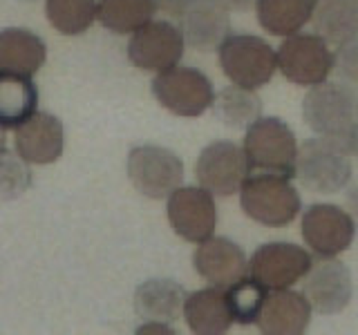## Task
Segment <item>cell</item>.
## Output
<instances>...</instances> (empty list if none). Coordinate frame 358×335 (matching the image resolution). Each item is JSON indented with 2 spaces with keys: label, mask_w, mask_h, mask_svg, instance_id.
<instances>
[{
  "label": "cell",
  "mask_w": 358,
  "mask_h": 335,
  "mask_svg": "<svg viewBox=\"0 0 358 335\" xmlns=\"http://www.w3.org/2000/svg\"><path fill=\"white\" fill-rule=\"evenodd\" d=\"M224 76L244 89H260L278 70V52L253 34H229L217 47Z\"/></svg>",
  "instance_id": "277c9868"
},
{
  "label": "cell",
  "mask_w": 358,
  "mask_h": 335,
  "mask_svg": "<svg viewBox=\"0 0 358 335\" xmlns=\"http://www.w3.org/2000/svg\"><path fill=\"white\" fill-rule=\"evenodd\" d=\"M251 174L244 150L233 141H213L199 152L195 177L201 188L217 197L240 193L244 179Z\"/></svg>",
  "instance_id": "7c38bea8"
},
{
  "label": "cell",
  "mask_w": 358,
  "mask_h": 335,
  "mask_svg": "<svg viewBox=\"0 0 358 335\" xmlns=\"http://www.w3.org/2000/svg\"><path fill=\"white\" fill-rule=\"evenodd\" d=\"M128 177L143 197L168 199L184 184V163L162 145H137L128 154Z\"/></svg>",
  "instance_id": "ba28073f"
},
{
  "label": "cell",
  "mask_w": 358,
  "mask_h": 335,
  "mask_svg": "<svg viewBox=\"0 0 358 335\" xmlns=\"http://www.w3.org/2000/svg\"><path fill=\"white\" fill-rule=\"evenodd\" d=\"M227 290V302L231 308L233 322L242 324V327H249V324L257 322V315H260L262 304L268 295V288H264L260 282L249 277L238 279L235 284L224 288Z\"/></svg>",
  "instance_id": "83f0119b"
},
{
  "label": "cell",
  "mask_w": 358,
  "mask_h": 335,
  "mask_svg": "<svg viewBox=\"0 0 358 335\" xmlns=\"http://www.w3.org/2000/svg\"><path fill=\"white\" fill-rule=\"evenodd\" d=\"M168 221L173 230L186 241H204L215 234L217 208L213 193L201 186H179L168 197Z\"/></svg>",
  "instance_id": "4fadbf2b"
},
{
  "label": "cell",
  "mask_w": 358,
  "mask_h": 335,
  "mask_svg": "<svg viewBox=\"0 0 358 335\" xmlns=\"http://www.w3.org/2000/svg\"><path fill=\"white\" fill-rule=\"evenodd\" d=\"M159 11L157 0H99L96 18L115 34H134Z\"/></svg>",
  "instance_id": "d4e9b609"
},
{
  "label": "cell",
  "mask_w": 358,
  "mask_h": 335,
  "mask_svg": "<svg viewBox=\"0 0 358 335\" xmlns=\"http://www.w3.org/2000/svg\"><path fill=\"white\" fill-rule=\"evenodd\" d=\"M302 293L309 299L311 308L318 315H336L350 306L354 295V282L347 264L336 257H324L322 262L311 266L305 275Z\"/></svg>",
  "instance_id": "5bb4252c"
},
{
  "label": "cell",
  "mask_w": 358,
  "mask_h": 335,
  "mask_svg": "<svg viewBox=\"0 0 358 335\" xmlns=\"http://www.w3.org/2000/svg\"><path fill=\"white\" fill-rule=\"evenodd\" d=\"M184 318L188 329L197 335H222L231 331L233 315L227 302V290L208 286L186 295Z\"/></svg>",
  "instance_id": "ffe728a7"
},
{
  "label": "cell",
  "mask_w": 358,
  "mask_h": 335,
  "mask_svg": "<svg viewBox=\"0 0 358 335\" xmlns=\"http://www.w3.org/2000/svg\"><path fill=\"white\" fill-rule=\"evenodd\" d=\"M193 266L201 279L210 286L227 288L249 273V260L240 244L229 237H208L199 241L193 255Z\"/></svg>",
  "instance_id": "2e32d148"
},
{
  "label": "cell",
  "mask_w": 358,
  "mask_h": 335,
  "mask_svg": "<svg viewBox=\"0 0 358 335\" xmlns=\"http://www.w3.org/2000/svg\"><path fill=\"white\" fill-rule=\"evenodd\" d=\"M347 154H350V159H356L358 161V130H356V134L352 137L350 145H347Z\"/></svg>",
  "instance_id": "836d02e7"
},
{
  "label": "cell",
  "mask_w": 358,
  "mask_h": 335,
  "mask_svg": "<svg viewBox=\"0 0 358 335\" xmlns=\"http://www.w3.org/2000/svg\"><path fill=\"white\" fill-rule=\"evenodd\" d=\"M222 0H188L177 22L186 45L195 52H213L231 34V14Z\"/></svg>",
  "instance_id": "9a60e30c"
},
{
  "label": "cell",
  "mask_w": 358,
  "mask_h": 335,
  "mask_svg": "<svg viewBox=\"0 0 358 335\" xmlns=\"http://www.w3.org/2000/svg\"><path fill=\"white\" fill-rule=\"evenodd\" d=\"M300 232L311 255L338 257L354 244L356 217L334 204H311L302 212Z\"/></svg>",
  "instance_id": "9c48e42d"
},
{
  "label": "cell",
  "mask_w": 358,
  "mask_h": 335,
  "mask_svg": "<svg viewBox=\"0 0 358 335\" xmlns=\"http://www.w3.org/2000/svg\"><path fill=\"white\" fill-rule=\"evenodd\" d=\"M186 3H188V0H157V5H159V9L166 11V14L171 16V18H175V20H177L179 11L184 9Z\"/></svg>",
  "instance_id": "1f68e13d"
},
{
  "label": "cell",
  "mask_w": 358,
  "mask_h": 335,
  "mask_svg": "<svg viewBox=\"0 0 358 335\" xmlns=\"http://www.w3.org/2000/svg\"><path fill=\"white\" fill-rule=\"evenodd\" d=\"M48 59V47L38 34L22 27L0 31V70L14 74H36Z\"/></svg>",
  "instance_id": "44dd1931"
},
{
  "label": "cell",
  "mask_w": 358,
  "mask_h": 335,
  "mask_svg": "<svg viewBox=\"0 0 358 335\" xmlns=\"http://www.w3.org/2000/svg\"><path fill=\"white\" fill-rule=\"evenodd\" d=\"M222 3L227 5L229 9L240 11V14H244V11L255 9V3H257V0H222Z\"/></svg>",
  "instance_id": "d6a6232c"
},
{
  "label": "cell",
  "mask_w": 358,
  "mask_h": 335,
  "mask_svg": "<svg viewBox=\"0 0 358 335\" xmlns=\"http://www.w3.org/2000/svg\"><path fill=\"white\" fill-rule=\"evenodd\" d=\"M65 145V132L59 117L50 112H34V114L16 128V154L27 163L48 165L61 159Z\"/></svg>",
  "instance_id": "e0dca14e"
},
{
  "label": "cell",
  "mask_w": 358,
  "mask_h": 335,
  "mask_svg": "<svg viewBox=\"0 0 358 335\" xmlns=\"http://www.w3.org/2000/svg\"><path fill=\"white\" fill-rule=\"evenodd\" d=\"M334 70L345 85H350L352 89L358 92V38L338 47V52H336Z\"/></svg>",
  "instance_id": "f546056e"
},
{
  "label": "cell",
  "mask_w": 358,
  "mask_h": 335,
  "mask_svg": "<svg viewBox=\"0 0 358 335\" xmlns=\"http://www.w3.org/2000/svg\"><path fill=\"white\" fill-rule=\"evenodd\" d=\"M278 67L289 83L300 87H311L324 83L334 72L336 54L329 43L322 40L316 31L313 34H294L280 45Z\"/></svg>",
  "instance_id": "52a82bcc"
},
{
  "label": "cell",
  "mask_w": 358,
  "mask_h": 335,
  "mask_svg": "<svg viewBox=\"0 0 358 335\" xmlns=\"http://www.w3.org/2000/svg\"><path fill=\"white\" fill-rule=\"evenodd\" d=\"M311 304L305 293L289 288L268 290L257 315V331L266 335H300L311 322Z\"/></svg>",
  "instance_id": "ac0fdd59"
},
{
  "label": "cell",
  "mask_w": 358,
  "mask_h": 335,
  "mask_svg": "<svg viewBox=\"0 0 358 335\" xmlns=\"http://www.w3.org/2000/svg\"><path fill=\"white\" fill-rule=\"evenodd\" d=\"M345 204H347V210L358 219V181L356 184L350 181V186L345 188Z\"/></svg>",
  "instance_id": "4dcf8cb0"
},
{
  "label": "cell",
  "mask_w": 358,
  "mask_h": 335,
  "mask_svg": "<svg viewBox=\"0 0 358 335\" xmlns=\"http://www.w3.org/2000/svg\"><path fill=\"white\" fill-rule=\"evenodd\" d=\"M20 3H36V0H20Z\"/></svg>",
  "instance_id": "d590c367"
},
{
  "label": "cell",
  "mask_w": 358,
  "mask_h": 335,
  "mask_svg": "<svg viewBox=\"0 0 358 335\" xmlns=\"http://www.w3.org/2000/svg\"><path fill=\"white\" fill-rule=\"evenodd\" d=\"M311 25L329 47H343L358 38V0H316Z\"/></svg>",
  "instance_id": "7402d4cb"
},
{
  "label": "cell",
  "mask_w": 358,
  "mask_h": 335,
  "mask_svg": "<svg viewBox=\"0 0 358 335\" xmlns=\"http://www.w3.org/2000/svg\"><path fill=\"white\" fill-rule=\"evenodd\" d=\"M240 206L244 215L266 228H287L302 210L300 193L291 179L268 172L249 174L240 188Z\"/></svg>",
  "instance_id": "3957f363"
},
{
  "label": "cell",
  "mask_w": 358,
  "mask_h": 335,
  "mask_svg": "<svg viewBox=\"0 0 358 335\" xmlns=\"http://www.w3.org/2000/svg\"><path fill=\"white\" fill-rule=\"evenodd\" d=\"M99 0H45L48 20L56 31L76 36L90 29L96 18Z\"/></svg>",
  "instance_id": "4316f807"
},
{
  "label": "cell",
  "mask_w": 358,
  "mask_h": 335,
  "mask_svg": "<svg viewBox=\"0 0 358 335\" xmlns=\"http://www.w3.org/2000/svg\"><path fill=\"white\" fill-rule=\"evenodd\" d=\"M152 94L159 105L177 117H201L213 107L215 89L210 78L197 67L175 65L157 72L152 81Z\"/></svg>",
  "instance_id": "8992f818"
},
{
  "label": "cell",
  "mask_w": 358,
  "mask_h": 335,
  "mask_svg": "<svg viewBox=\"0 0 358 335\" xmlns=\"http://www.w3.org/2000/svg\"><path fill=\"white\" fill-rule=\"evenodd\" d=\"M316 0H257L255 16L268 36H294L311 22Z\"/></svg>",
  "instance_id": "cb8c5ba5"
},
{
  "label": "cell",
  "mask_w": 358,
  "mask_h": 335,
  "mask_svg": "<svg viewBox=\"0 0 358 335\" xmlns=\"http://www.w3.org/2000/svg\"><path fill=\"white\" fill-rule=\"evenodd\" d=\"M242 150L249 170L280 174L287 179L296 177L298 139L289 123L278 117H260L244 132Z\"/></svg>",
  "instance_id": "7a4b0ae2"
},
{
  "label": "cell",
  "mask_w": 358,
  "mask_h": 335,
  "mask_svg": "<svg viewBox=\"0 0 358 335\" xmlns=\"http://www.w3.org/2000/svg\"><path fill=\"white\" fill-rule=\"evenodd\" d=\"M31 186V170L25 159L9 150H0V201H11L25 195Z\"/></svg>",
  "instance_id": "f1b7e54d"
},
{
  "label": "cell",
  "mask_w": 358,
  "mask_h": 335,
  "mask_svg": "<svg viewBox=\"0 0 358 335\" xmlns=\"http://www.w3.org/2000/svg\"><path fill=\"white\" fill-rule=\"evenodd\" d=\"M302 119L318 137L347 152L358 130V94L343 81L311 85L302 98Z\"/></svg>",
  "instance_id": "6da1fadb"
},
{
  "label": "cell",
  "mask_w": 358,
  "mask_h": 335,
  "mask_svg": "<svg viewBox=\"0 0 358 335\" xmlns=\"http://www.w3.org/2000/svg\"><path fill=\"white\" fill-rule=\"evenodd\" d=\"M5 143H7V137H5V128L0 126V150L5 148Z\"/></svg>",
  "instance_id": "e575fe53"
},
{
  "label": "cell",
  "mask_w": 358,
  "mask_h": 335,
  "mask_svg": "<svg viewBox=\"0 0 358 335\" xmlns=\"http://www.w3.org/2000/svg\"><path fill=\"white\" fill-rule=\"evenodd\" d=\"M313 255L291 241H266L249 260V275L268 290L291 288L311 271Z\"/></svg>",
  "instance_id": "30bf717a"
},
{
  "label": "cell",
  "mask_w": 358,
  "mask_h": 335,
  "mask_svg": "<svg viewBox=\"0 0 358 335\" xmlns=\"http://www.w3.org/2000/svg\"><path fill=\"white\" fill-rule=\"evenodd\" d=\"M186 288L168 277H152L134 290V311L145 322L171 324L184 313Z\"/></svg>",
  "instance_id": "d6986e66"
},
{
  "label": "cell",
  "mask_w": 358,
  "mask_h": 335,
  "mask_svg": "<svg viewBox=\"0 0 358 335\" xmlns=\"http://www.w3.org/2000/svg\"><path fill=\"white\" fill-rule=\"evenodd\" d=\"M296 177L313 195H338L354 179L352 159L331 141L316 137L298 148Z\"/></svg>",
  "instance_id": "5b68a950"
},
{
  "label": "cell",
  "mask_w": 358,
  "mask_h": 335,
  "mask_svg": "<svg viewBox=\"0 0 358 335\" xmlns=\"http://www.w3.org/2000/svg\"><path fill=\"white\" fill-rule=\"evenodd\" d=\"M217 119L231 130H246L253 121L262 117V100L255 89H244L240 85L224 87L213 100Z\"/></svg>",
  "instance_id": "484cf974"
},
{
  "label": "cell",
  "mask_w": 358,
  "mask_h": 335,
  "mask_svg": "<svg viewBox=\"0 0 358 335\" xmlns=\"http://www.w3.org/2000/svg\"><path fill=\"white\" fill-rule=\"evenodd\" d=\"M38 107V87L27 74L0 70V126L14 130Z\"/></svg>",
  "instance_id": "603a6c76"
},
{
  "label": "cell",
  "mask_w": 358,
  "mask_h": 335,
  "mask_svg": "<svg viewBox=\"0 0 358 335\" xmlns=\"http://www.w3.org/2000/svg\"><path fill=\"white\" fill-rule=\"evenodd\" d=\"M184 34L171 20H150L130 36L128 59L143 72H164L184 59Z\"/></svg>",
  "instance_id": "8fae6325"
}]
</instances>
